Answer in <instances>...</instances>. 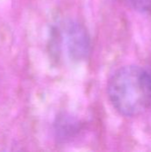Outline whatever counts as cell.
I'll list each match as a JSON object with an SVG mask.
<instances>
[{"label":"cell","mask_w":151,"mask_h":152,"mask_svg":"<svg viewBox=\"0 0 151 152\" xmlns=\"http://www.w3.org/2000/svg\"><path fill=\"white\" fill-rule=\"evenodd\" d=\"M108 94L120 114L133 117L142 113L151 104V72L133 65L121 68L109 79Z\"/></svg>","instance_id":"obj_1"},{"label":"cell","mask_w":151,"mask_h":152,"mask_svg":"<svg viewBox=\"0 0 151 152\" xmlns=\"http://www.w3.org/2000/svg\"><path fill=\"white\" fill-rule=\"evenodd\" d=\"M130 4L143 13H151V0H128Z\"/></svg>","instance_id":"obj_3"},{"label":"cell","mask_w":151,"mask_h":152,"mask_svg":"<svg viewBox=\"0 0 151 152\" xmlns=\"http://www.w3.org/2000/svg\"><path fill=\"white\" fill-rule=\"evenodd\" d=\"M58 48L63 47L67 50V54L73 61L85 59L90 51V38L86 29L79 23L69 21L61 28L55 35Z\"/></svg>","instance_id":"obj_2"}]
</instances>
